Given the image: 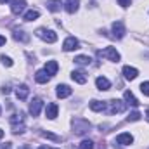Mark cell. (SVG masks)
Listing matches in <instances>:
<instances>
[{"label":"cell","instance_id":"1","mask_svg":"<svg viewBox=\"0 0 149 149\" xmlns=\"http://www.w3.org/2000/svg\"><path fill=\"white\" fill-rule=\"evenodd\" d=\"M10 127H12V134H23L24 127H26V120H24V113H14L10 116Z\"/></svg>","mask_w":149,"mask_h":149},{"label":"cell","instance_id":"4","mask_svg":"<svg viewBox=\"0 0 149 149\" xmlns=\"http://www.w3.org/2000/svg\"><path fill=\"white\" fill-rule=\"evenodd\" d=\"M125 102L123 101H118V99H113L109 102H106V111L108 114H116V113H123L125 111Z\"/></svg>","mask_w":149,"mask_h":149},{"label":"cell","instance_id":"38","mask_svg":"<svg viewBox=\"0 0 149 149\" xmlns=\"http://www.w3.org/2000/svg\"><path fill=\"white\" fill-rule=\"evenodd\" d=\"M148 121H149V109H148Z\"/></svg>","mask_w":149,"mask_h":149},{"label":"cell","instance_id":"12","mask_svg":"<svg viewBox=\"0 0 149 149\" xmlns=\"http://www.w3.org/2000/svg\"><path fill=\"white\" fill-rule=\"evenodd\" d=\"M116 142L121 144V146H130L134 142V137H132V134H120L116 137Z\"/></svg>","mask_w":149,"mask_h":149},{"label":"cell","instance_id":"23","mask_svg":"<svg viewBox=\"0 0 149 149\" xmlns=\"http://www.w3.org/2000/svg\"><path fill=\"white\" fill-rule=\"evenodd\" d=\"M90 109H92V111H106V102H101V101H90Z\"/></svg>","mask_w":149,"mask_h":149},{"label":"cell","instance_id":"3","mask_svg":"<svg viewBox=\"0 0 149 149\" xmlns=\"http://www.w3.org/2000/svg\"><path fill=\"white\" fill-rule=\"evenodd\" d=\"M37 37L42 38V40L47 42V43H54V42H57V33H56L54 30H47V28H38L37 30Z\"/></svg>","mask_w":149,"mask_h":149},{"label":"cell","instance_id":"19","mask_svg":"<svg viewBox=\"0 0 149 149\" xmlns=\"http://www.w3.org/2000/svg\"><path fill=\"white\" fill-rule=\"evenodd\" d=\"M43 70L50 74V76H54V74L57 73V70H59V64H57L56 61H47V64H45V68H43Z\"/></svg>","mask_w":149,"mask_h":149},{"label":"cell","instance_id":"28","mask_svg":"<svg viewBox=\"0 0 149 149\" xmlns=\"http://www.w3.org/2000/svg\"><path fill=\"white\" fill-rule=\"evenodd\" d=\"M127 120H128V121H139V120H141V113H139V111L130 113V116H128Z\"/></svg>","mask_w":149,"mask_h":149},{"label":"cell","instance_id":"39","mask_svg":"<svg viewBox=\"0 0 149 149\" xmlns=\"http://www.w3.org/2000/svg\"><path fill=\"white\" fill-rule=\"evenodd\" d=\"M0 114H2V108H0Z\"/></svg>","mask_w":149,"mask_h":149},{"label":"cell","instance_id":"14","mask_svg":"<svg viewBox=\"0 0 149 149\" xmlns=\"http://www.w3.org/2000/svg\"><path fill=\"white\" fill-rule=\"evenodd\" d=\"M57 111H59V108H57V104H54V102L47 104V108H45V114H47L49 120H54V118L57 116Z\"/></svg>","mask_w":149,"mask_h":149},{"label":"cell","instance_id":"20","mask_svg":"<svg viewBox=\"0 0 149 149\" xmlns=\"http://www.w3.org/2000/svg\"><path fill=\"white\" fill-rule=\"evenodd\" d=\"M71 78H73V81L80 83V85H83V83L87 81V76H85V73H83V71H78V70H74L73 73H71Z\"/></svg>","mask_w":149,"mask_h":149},{"label":"cell","instance_id":"15","mask_svg":"<svg viewBox=\"0 0 149 149\" xmlns=\"http://www.w3.org/2000/svg\"><path fill=\"white\" fill-rule=\"evenodd\" d=\"M78 7H80V0H66V3H64V9L70 14H74L78 10Z\"/></svg>","mask_w":149,"mask_h":149},{"label":"cell","instance_id":"13","mask_svg":"<svg viewBox=\"0 0 149 149\" xmlns=\"http://www.w3.org/2000/svg\"><path fill=\"white\" fill-rule=\"evenodd\" d=\"M95 85H97V88H99V90H109L111 81H109L106 76H99V78L95 80Z\"/></svg>","mask_w":149,"mask_h":149},{"label":"cell","instance_id":"10","mask_svg":"<svg viewBox=\"0 0 149 149\" xmlns=\"http://www.w3.org/2000/svg\"><path fill=\"white\" fill-rule=\"evenodd\" d=\"M28 95H30V88H28V85H19L17 88H16V97L19 99V101H26L28 99Z\"/></svg>","mask_w":149,"mask_h":149},{"label":"cell","instance_id":"34","mask_svg":"<svg viewBox=\"0 0 149 149\" xmlns=\"http://www.w3.org/2000/svg\"><path fill=\"white\" fill-rule=\"evenodd\" d=\"M19 149H31V146H30V144H23Z\"/></svg>","mask_w":149,"mask_h":149},{"label":"cell","instance_id":"16","mask_svg":"<svg viewBox=\"0 0 149 149\" xmlns=\"http://www.w3.org/2000/svg\"><path fill=\"white\" fill-rule=\"evenodd\" d=\"M123 97H125V102H127V104H130V106H134V108H137V106H139V101L135 99V95H134L130 90H125Z\"/></svg>","mask_w":149,"mask_h":149},{"label":"cell","instance_id":"25","mask_svg":"<svg viewBox=\"0 0 149 149\" xmlns=\"http://www.w3.org/2000/svg\"><path fill=\"white\" fill-rule=\"evenodd\" d=\"M74 63L80 64V66H87V64H90V57L88 56H76L74 57Z\"/></svg>","mask_w":149,"mask_h":149},{"label":"cell","instance_id":"29","mask_svg":"<svg viewBox=\"0 0 149 149\" xmlns=\"http://www.w3.org/2000/svg\"><path fill=\"white\" fill-rule=\"evenodd\" d=\"M141 92L149 97V81H142V83H141Z\"/></svg>","mask_w":149,"mask_h":149},{"label":"cell","instance_id":"21","mask_svg":"<svg viewBox=\"0 0 149 149\" xmlns=\"http://www.w3.org/2000/svg\"><path fill=\"white\" fill-rule=\"evenodd\" d=\"M61 7H63L61 0H49V2H47V9H49L50 12H57V10H61Z\"/></svg>","mask_w":149,"mask_h":149},{"label":"cell","instance_id":"30","mask_svg":"<svg viewBox=\"0 0 149 149\" xmlns=\"http://www.w3.org/2000/svg\"><path fill=\"white\" fill-rule=\"evenodd\" d=\"M0 61H2L5 66H12V59H10V57H7V56H2V57H0Z\"/></svg>","mask_w":149,"mask_h":149},{"label":"cell","instance_id":"5","mask_svg":"<svg viewBox=\"0 0 149 149\" xmlns=\"http://www.w3.org/2000/svg\"><path fill=\"white\" fill-rule=\"evenodd\" d=\"M99 57H106V59H109V61H114V63H118V61L121 59L120 52H118L114 47H106L104 50H99Z\"/></svg>","mask_w":149,"mask_h":149},{"label":"cell","instance_id":"7","mask_svg":"<svg viewBox=\"0 0 149 149\" xmlns=\"http://www.w3.org/2000/svg\"><path fill=\"white\" fill-rule=\"evenodd\" d=\"M24 9H26V0H12V2H10V10H12V14L19 16Z\"/></svg>","mask_w":149,"mask_h":149},{"label":"cell","instance_id":"32","mask_svg":"<svg viewBox=\"0 0 149 149\" xmlns=\"http://www.w3.org/2000/svg\"><path fill=\"white\" fill-rule=\"evenodd\" d=\"M5 42H7L5 37H2V35H0V47H2V45H5Z\"/></svg>","mask_w":149,"mask_h":149},{"label":"cell","instance_id":"18","mask_svg":"<svg viewBox=\"0 0 149 149\" xmlns=\"http://www.w3.org/2000/svg\"><path fill=\"white\" fill-rule=\"evenodd\" d=\"M123 74H125L127 80H135L137 74H139V71H137L135 68H132V66H125V68H123Z\"/></svg>","mask_w":149,"mask_h":149},{"label":"cell","instance_id":"11","mask_svg":"<svg viewBox=\"0 0 149 149\" xmlns=\"http://www.w3.org/2000/svg\"><path fill=\"white\" fill-rule=\"evenodd\" d=\"M56 94H57L59 99H66V97L71 95V88L68 85H57L56 87Z\"/></svg>","mask_w":149,"mask_h":149},{"label":"cell","instance_id":"31","mask_svg":"<svg viewBox=\"0 0 149 149\" xmlns=\"http://www.w3.org/2000/svg\"><path fill=\"white\" fill-rule=\"evenodd\" d=\"M118 3H120L121 7H128V5L132 3V0H118Z\"/></svg>","mask_w":149,"mask_h":149},{"label":"cell","instance_id":"9","mask_svg":"<svg viewBox=\"0 0 149 149\" xmlns=\"http://www.w3.org/2000/svg\"><path fill=\"white\" fill-rule=\"evenodd\" d=\"M42 106H43L42 99L35 97V99L30 102V114H31V116H38V114H40V111H42Z\"/></svg>","mask_w":149,"mask_h":149},{"label":"cell","instance_id":"35","mask_svg":"<svg viewBox=\"0 0 149 149\" xmlns=\"http://www.w3.org/2000/svg\"><path fill=\"white\" fill-rule=\"evenodd\" d=\"M38 149H52V148H47V146H40Z\"/></svg>","mask_w":149,"mask_h":149},{"label":"cell","instance_id":"26","mask_svg":"<svg viewBox=\"0 0 149 149\" xmlns=\"http://www.w3.org/2000/svg\"><path fill=\"white\" fill-rule=\"evenodd\" d=\"M42 137L50 139V141H54V142H59V141H61V137H59V135H54V134H50V132H42Z\"/></svg>","mask_w":149,"mask_h":149},{"label":"cell","instance_id":"27","mask_svg":"<svg viewBox=\"0 0 149 149\" xmlns=\"http://www.w3.org/2000/svg\"><path fill=\"white\" fill-rule=\"evenodd\" d=\"M80 149H94V142L90 139H85L80 142Z\"/></svg>","mask_w":149,"mask_h":149},{"label":"cell","instance_id":"17","mask_svg":"<svg viewBox=\"0 0 149 149\" xmlns=\"http://www.w3.org/2000/svg\"><path fill=\"white\" fill-rule=\"evenodd\" d=\"M35 80H37L38 83H47L50 80V74L47 73L45 70H38L37 73H35Z\"/></svg>","mask_w":149,"mask_h":149},{"label":"cell","instance_id":"22","mask_svg":"<svg viewBox=\"0 0 149 149\" xmlns=\"http://www.w3.org/2000/svg\"><path fill=\"white\" fill-rule=\"evenodd\" d=\"M14 40H17V42H28L30 35L24 33L23 30H14Z\"/></svg>","mask_w":149,"mask_h":149},{"label":"cell","instance_id":"37","mask_svg":"<svg viewBox=\"0 0 149 149\" xmlns=\"http://www.w3.org/2000/svg\"><path fill=\"white\" fill-rule=\"evenodd\" d=\"M5 2H9V0H0V3H5Z\"/></svg>","mask_w":149,"mask_h":149},{"label":"cell","instance_id":"33","mask_svg":"<svg viewBox=\"0 0 149 149\" xmlns=\"http://www.w3.org/2000/svg\"><path fill=\"white\" fill-rule=\"evenodd\" d=\"M2 92H3V94H9V92H10V88H9V87H3V88H2Z\"/></svg>","mask_w":149,"mask_h":149},{"label":"cell","instance_id":"2","mask_svg":"<svg viewBox=\"0 0 149 149\" xmlns=\"http://www.w3.org/2000/svg\"><path fill=\"white\" fill-rule=\"evenodd\" d=\"M71 125H73V132L76 135H85L92 128V125L87 120H83V118H74L73 121H71Z\"/></svg>","mask_w":149,"mask_h":149},{"label":"cell","instance_id":"36","mask_svg":"<svg viewBox=\"0 0 149 149\" xmlns=\"http://www.w3.org/2000/svg\"><path fill=\"white\" fill-rule=\"evenodd\" d=\"M2 137H3V130L0 128V139H2Z\"/></svg>","mask_w":149,"mask_h":149},{"label":"cell","instance_id":"24","mask_svg":"<svg viewBox=\"0 0 149 149\" xmlns=\"http://www.w3.org/2000/svg\"><path fill=\"white\" fill-rule=\"evenodd\" d=\"M38 16H40V12H38L37 9H31V10H28V12L23 16V19H24V21H35V19H38Z\"/></svg>","mask_w":149,"mask_h":149},{"label":"cell","instance_id":"6","mask_svg":"<svg viewBox=\"0 0 149 149\" xmlns=\"http://www.w3.org/2000/svg\"><path fill=\"white\" fill-rule=\"evenodd\" d=\"M76 49H80V42H78L74 37H68L66 40H64V43H63V50L71 52V50H76Z\"/></svg>","mask_w":149,"mask_h":149},{"label":"cell","instance_id":"8","mask_svg":"<svg viewBox=\"0 0 149 149\" xmlns=\"http://www.w3.org/2000/svg\"><path fill=\"white\" fill-rule=\"evenodd\" d=\"M111 30H113V37L114 38H123L125 37V26H123V23L121 21H114L113 23V26H111Z\"/></svg>","mask_w":149,"mask_h":149}]
</instances>
